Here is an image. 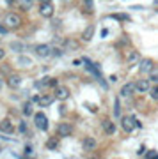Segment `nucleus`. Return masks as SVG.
I'll use <instances>...</instances> for the list:
<instances>
[{
  "instance_id": "f257e3e1",
  "label": "nucleus",
  "mask_w": 158,
  "mask_h": 159,
  "mask_svg": "<svg viewBox=\"0 0 158 159\" xmlns=\"http://www.w3.org/2000/svg\"><path fill=\"white\" fill-rule=\"evenodd\" d=\"M121 125H123L124 133H131L133 129H137V119L131 117V115H126L121 119Z\"/></svg>"
},
{
  "instance_id": "f03ea898",
  "label": "nucleus",
  "mask_w": 158,
  "mask_h": 159,
  "mask_svg": "<svg viewBox=\"0 0 158 159\" xmlns=\"http://www.w3.org/2000/svg\"><path fill=\"white\" fill-rule=\"evenodd\" d=\"M34 122H36V127L41 131H48V119H46L45 113H36L34 115Z\"/></svg>"
},
{
  "instance_id": "7ed1b4c3",
  "label": "nucleus",
  "mask_w": 158,
  "mask_h": 159,
  "mask_svg": "<svg viewBox=\"0 0 158 159\" xmlns=\"http://www.w3.org/2000/svg\"><path fill=\"white\" fill-rule=\"evenodd\" d=\"M20 25H22L20 16H16V14H7L6 16V27H9V29H16V27H20Z\"/></svg>"
},
{
  "instance_id": "20e7f679",
  "label": "nucleus",
  "mask_w": 158,
  "mask_h": 159,
  "mask_svg": "<svg viewBox=\"0 0 158 159\" xmlns=\"http://www.w3.org/2000/svg\"><path fill=\"white\" fill-rule=\"evenodd\" d=\"M153 67H155V64H153L151 58H142L141 64H139V71L141 73H153Z\"/></svg>"
},
{
  "instance_id": "39448f33",
  "label": "nucleus",
  "mask_w": 158,
  "mask_h": 159,
  "mask_svg": "<svg viewBox=\"0 0 158 159\" xmlns=\"http://www.w3.org/2000/svg\"><path fill=\"white\" fill-rule=\"evenodd\" d=\"M0 133H2V134H12V133H14L12 122L9 119H4L2 122H0Z\"/></svg>"
},
{
  "instance_id": "423d86ee",
  "label": "nucleus",
  "mask_w": 158,
  "mask_h": 159,
  "mask_svg": "<svg viewBox=\"0 0 158 159\" xmlns=\"http://www.w3.org/2000/svg\"><path fill=\"white\" fill-rule=\"evenodd\" d=\"M36 53H37V55H39L41 58L50 57V53H52L50 44H37V46H36Z\"/></svg>"
},
{
  "instance_id": "0eeeda50",
  "label": "nucleus",
  "mask_w": 158,
  "mask_h": 159,
  "mask_svg": "<svg viewBox=\"0 0 158 159\" xmlns=\"http://www.w3.org/2000/svg\"><path fill=\"white\" fill-rule=\"evenodd\" d=\"M57 134H59L61 138L69 136V134H71V125H69V124H66V122H62V124H59V125H57Z\"/></svg>"
},
{
  "instance_id": "6e6552de",
  "label": "nucleus",
  "mask_w": 158,
  "mask_h": 159,
  "mask_svg": "<svg viewBox=\"0 0 158 159\" xmlns=\"http://www.w3.org/2000/svg\"><path fill=\"white\" fill-rule=\"evenodd\" d=\"M101 127H103V133H105V134H108V136L116 133V124H114L112 120H103Z\"/></svg>"
},
{
  "instance_id": "1a4fd4ad",
  "label": "nucleus",
  "mask_w": 158,
  "mask_h": 159,
  "mask_svg": "<svg viewBox=\"0 0 158 159\" xmlns=\"http://www.w3.org/2000/svg\"><path fill=\"white\" fill-rule=\"evenodd\" d=\"M149 80H139L135 83V90L141 92V94H144V92H149Z\"/></svg>"
},
{
  "instance_id": "9d476101",
  "label": "nucleus",
  "mask_w": 158,
  "mask_h": 159,
  "mask_svg": "<svg viewBox=\"0 0 158 159\" xmlns=\"http://www.w3.org/2000/svg\"><path fill=\"white\" fill-rule=\"evenodd\" d=\"M142 57H141V53L139 51H131L130 55H128V67H133L135 64H141Z\"/></svg>"
},
{
  "instance_id": "9b49d317",
  "label": "nucleus",
  "mask_w": 158,
  "mask_h": 159,
  "mask_svg": "<svg viewBox=\"0 0 158 159\" xmlns=\"http://www.w3.org/2000/svg\"><path fill=\"white\" fill-rule=\"evenodd\" d=\"M39 14L45 18H50L53 14V6L52 4H41L39 6Z\"/></svg>"
},
{
  "instance_id": "f8f14e48",
  "label": "nucleus",
  "mask_w": 158,
  "mask_h": 159,
  "mask_svg": "<svg viewBox=\"0 0 158 159\" xmlns=\"http://www.w3.org/2000/svg\"><path fill=\"white\" fill-rule=\"evenodd\" d=\"M55 97L59 101H64V99H68L69 97V90L66 87H55Z\"/></svg>"
},
{
  "instance_id": "ddd939ff",
  "label": "nucleus",
  "mask_w": 158,
  "mask_h": 159,
  "mask_svg": "<svg viewBox=\"0 0 158 159\" xmlns=\"http://www.w3.org/2000/svg\"><path fill=\"white\" fill-rule=\"evenodd\" d=\"M133 90H135V83H126V85H123V89H121V96L130 97L131 94H133Z\"/></svg>"
},
{
  "instance_id": "4468645a",
  "label": "nucleus",
  "mask_w": 158,
  "mask_h": 159,
  "mask_svg": "<svg viewBox=\"0 0 158 159\" xmlns=\"http://www.w3.org/2000/svg\"><path fill=\"white\" fill-rule=\"evenodd\" d=\"M82 145H84L85 150H94V148H96V140H94V138H91V136H87V138H84Z\"/></svg>"
},
{
  "instance_id": "2eb2a0df",
  "label": "nucleus",
  "mask_w": 158,
  "mask_h": 159,
  "mask_svg": "<svg viewBox=\"0 0 158 159\" xmlns=\"http://www.w3.org/2000/svg\"><path fill=\"white\" fill-rule=\"evenodd\" d=\"M7 83H9V87H12V89H16V87L22 85V76H18V74H12V76H9V80H7Z\"/></svg>"
},
{
  "instance_id": "dca6fc26",
  "label": "nucleus",
  "mask_w": 158,
  "mask_h": 159,
  "mask_svg": "<svg viewBox=\"0 0 158 159\" xmlns=\"http://www.w3.org/2000/svg\"><path fill=\"white\" fill-rule=\"evenodd\" d=\"M92 35H94V25H89V27L84 30L82 39H84V41H91V39H92Z\"/></svg>"
},
{
  "instance_id": "f3484780",
  "label": "nucleus",
  "mask_w": 158,
  "mask_h": 159,
  "mask_svg": "<svg viewBox=\"0 0 158 159\" xmlns=\"http://www.w3.org/2000/svg\"><path fill=\"white\" fill-rule=\"evenodd\" d=\"M52 101H53V97L52 96H39V104L41 106H45V108L46 106H50Z\"/></svg>"
},
{
  "instance_id": "a211bd4d",
  "label": "nucleus",
  "mask_w": 158,
  "mask_h": 159,
  "mask_svg": "<svg viewBox=\"0 0 158 159\" xmlns=\"http://www.w3.org/2000/svg\"><path fill=\"white\" fill-rule=\"evenodd\" d=\"M20 6H22L23 11H30L34 6V0H20Z\"/></svg>"
},
{
  "instance_id": "6ab92c4d",
  "label": "nucleus",
  "mask_w": 158,
  "mask_h": 159,
  "mask_svg": "<svg viewBox=\"0 0 158 159\" xmlns=\"http://www.w3.org/2000/svg\"><path fill=\"white\" fill-rule=\"evenodd\" d=\"M57 147H59V142H57L55 138H50V140L46 142V148H48V150H55Z\"/></svg>"
},
{
  "instance_id": "aec40b11",
  "label": "nucleus",
  "mask_w": 158,
  "mask_h": 159,
  "mask_svg": "<svg viewBox=\"0 0 158 159\" xmlns=\"http://www.w3.org/2000/svg\"><path fill=\"white\" fill-rule=\"evenodd\" d=\"M114 117H121V102H119V99H116L114 101Z\"/></svg>"
},
{
  "instance_id": "412c9836",
  "label": "nucleus",
  "mask_w": 158,
  "mask_h": 159,
  "mask_svg": "<svg viewBox=\"0 0 158 159\" xmlns=\"http://www.w3.org/2000/svg\"><path fill=\"white\" fill-rule=\"evenodd\" d=\"M110 18H114V20H121V21H124V20L128 21V20H130V16H128V14H123V12H116V14H112Z\"/></svg>"
},
{
  "instance_id": "4be33fe9",
  "label": "nucleus",
  "mask_w": 158,
  "mask_h": 159,
  "mask_svg": "<svg viewBox=\"0 0 158 159\" xmlns=\"http://www.w3.org/2000/svg\"><path fill=\"white\" fill-rule=\"evenodd\" d=\"M149 94H151V99H153V101H158V85L151 87V89H149Z\"/></svg>"
},
{
  "instance_id": "5701e85b",
  "label": "nucleus",
  "mask_w": 158,
  "mask_h": 159,
  "mask_svg": "<svg viewBox=\"0 0 158 159\" xmlns=\"http://www.w3.org/2000/svg\"><path fill=\"white\" fill-rule=\"evenodd\" d=\"M23 113L27 115H32V102H25V104H23Z\"/></svg>"
},
{
  "instance_id": "b1692460",
  "label": "nucleus",
  "mask_w": 158,
  "mask_h": 159,
  "mask_svg": "<svg viewBox=\"0 0 158 159\" xmlns=\"http://www.w3.org/2000/svg\"><path fill=\"white\" fill-rule=\"evenodd\" d=\"M45 85H50V78H45V80H41V81H36V87H37V89H41V87H45Z\"/></svg>"
},
{
  "instance_id": "393cba45",
  "label": "nucleus",
  "mask_w": 158,
  "mask_h": 159,
  "mask_svg": "<svg viewBox=\"0 0 158 159\" xmlns=\"http://www.w3.org/2000/svg\"><path fill=\"white\" fill-rule=\"evenodd\" d=\"M158 152H155V150H146V154H144V157L146 159H151V157H156Z\"/></svg>"
},
{
  "instance_id": "a878e982",
  "label": "nucleus",
  "mask_w": 158,
  "mask_h": 159,
  "mask_svg": "<svg viewBox=\"0 0 158 159\" xmlns=\"http://www.w3.org/2000/svg\"><path fill=\"white\" fill-rule=\"evenodd\" d=\"M18 131H20V133H27V124H25V120H22V122H20Z\"/></svg>"
},
{
  "instance_id": "bb28decb",
  "label": "nucleus",
  "mask_w": 158,
  "mask_h": 159,
  "mask_svg": "<svg viewBox=\"0 0 158 159\" xmlns=\"http://www.w3.org/2000/svg\"><path fill=\"white\" fill-rule=\"evenodd\" d=\"M68 48H71V50H77V48H78V44H77L75 41H69V43H68Z\"/></svg>"
},
{
  "instance_id": "cd10ccee",
  "label": "nucleus",
  "mask_w": 158,
  "mask_h": 159,
  "mask_svg": "<svg viewBox=\"0 0 158 159\" xmlns=\"http://www.w3.org/2000/svg\"><path fill=\"white\" fill-rule=\"evenodd\" d=\"M11 48H12V50H16V51H22L23 50V46L20 44V43H14V46H11Z\"/></svg>"
},
{
  "instance_id": "c85d7f7f",
  "label": "nucleus",
  "mask_w": 158,
  "mask_h": 159,
  "mask_svg": "<svg viewBox=\"0 0 158 159\" xmlns=\"http://www.w3.org/2000/svg\"><path fill=\"white\" fill-rule=\"evenodd\" d=\"M9 30H7V27H4V25H0V35H6Z\"/></svg>"
},
{
  "instance_id": "c756f323",
  "label": "nucleus",
  "mask_w": 158,
  "mask_h": 159,
  "mask_svg": "<svg viewBox=\"0 0 158 159\" xmlns=\"http://www.w3.org/2000/svg\"><path fill=\"white\" fill-rule=\"evenodd\" d=\"M137 154H139V156H144V154H146V147H141L137 150Z\"/></svg>"
},
{
  "instance_id": "7c9ffc66",
  "label": "nucleus",
  "mask_w": 158,
  "mask_h": 159,
  "mask_svg": "<svg viewBox=\"0 0 158 159\" xmlns=\"http://www.w3.org/2000/svg\"><path fill=\"white\" fill-rule=\"evenodd\" d=\"M50 87H53V89H55V87H57V80H50Z\"/></svg>"
},
{
  "instance_id": "2f4dec72",
  "label": "nucleus",
  "mask_w": 158,
  "mask_h": 159,
  "mask_svg": "<svg viewBox=\"0 0 158 159\" xmlns=\"http://www.w3.org/2000/svg\"><path fill=\"white\" fill-rule=\"evenodd\" d=\"M4 57H6V51H4V50H2V48H0V60H2V58H4Z\"/></svg>"
},
{
  "instance_id": "473e14b6",
  "label": "nucleus",
  "mask_w": 158,
  "mask_h": 159,
  "mask_svg": "<svg viewBox=\"0 0 158 159\" xmlns=\"http://www.w3.org/2000/svg\"><path fill=\"white\" fill-rule=\"evenodd\" d=\"M151 80H153V81H158V74L153 73V74H151Z\"/></svg>"
},
{
  "instance_id": "72a5a7b5",
  "label": "nucleus",
  "mask_w": 158,
  "mask_h": 159,
  "mask_svg": "<svg viewBox=\"0 0 158 159\" xmlns=\"http://www.w3.org/2000/svg\"><path fill=\"white\" fill-rule=\"evenodd\" d=\"M41 4H52V0H39Z\"/></svg>"
},
{
  "instance_id": "f704fd0d",
  "label": "nucleus",
  "mask_w": 158,
  "mask_h": 159,
  "mask_svg": "<svg viewBox=\"0 0 158 159\" xmlns=\"http://www.w3.org/2000/svg\"><path fill=\"white\" fill-rule=\"evenodd\" d=\"M7 4H9V6H11V4H14V0H7Z\"/></svg>"
},
{
  "instance_id": "c9c22d12",
  "label": "nucleus",
  "mask_w": 158,
  "mask_h": 159,
  "mask_svg": "<svg viewBox=\"0 0 158 159\" xmlns=\"http://www.w3.org/2000/svg\"><path fill=\"white\" fill-rule=\"evenodd\" d=\"M2 85H4V81H2V80H0V89H2Z\"/></svg>"
},
{
  "instance_id": "e433bc0d",
  "label": "nucleus",
  "mask_w": 158,
  "mask_h": 159,
  "mask_svg": "<svg viewBox=\"0 0 158 159\" xmlns=\"http://www.w3.org/2000/svg\"><path fill=\"white\" fill-rule=\"evenodd\" d=\"M0 152H2V145H0Z\"/></svg>"
}]
</instances>
